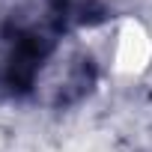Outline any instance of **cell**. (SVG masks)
Segmentation results:
<instances>
[{"instance_id": "obj_1", "label": "cell", "mask_w": 152, "mask_h": 152, "mask_svg": "<svg viewBox=\"0 0 152 152\" xmlns=\"http://www.w3.org/2000/svg\"><path fill=\"white\" fill-rule=\"evenodd\" d=\"M152 42L137 21H122L107 39V66L116 75H137L149 66Z\"/></svg>"}]
</instances>
